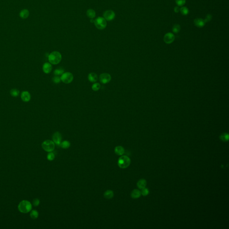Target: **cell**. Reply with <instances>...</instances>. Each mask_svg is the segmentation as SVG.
I'll return each mask as SVG.
<instances>
[{
  "mask_svg": "<svg viewBox=\"0 0 229 229\" xmlns=\"http://www.w3.org/2000/svg\"><path fill=\"white\" fill-rule=\"evenodd\" d=\"M32 208V204L27 200H23L21 201L18 205L19 211L23 213H26L31 211Z\"/></svg>",
  "mask_w": 229,
  "mask_h": 229,
  "instance_id": "obj_1",
  "label": "cell"
},
{
  "mask_svg": "<svg viewBox=\"0 0 229 229\" xmlns=\"http://www.w3.org/2000/svg\"><path fill=\"white\" fill-rule=\"evenodd\" d=\"M49 63L52 65H57L60 63L62 59V56L60 53L57 51L51 52L48 56Z\"/></svg>",
  "mask_w": 229,
  "mask_h": 229,
  "instance_id": "obj_2",
  "label": "cell"
},
{
  "mask_svg": "<svg viewBox=\"0 0 229 229\" xmlns=\"http://www.w3.org/2000/svg\"><path fill=\"white\" fill-rule=\"evenodd\" d=\"M118 165L122 169H125L128 167L130 163L131 159L126 155H122L118 160Z\"/></svg>",
  "mask_w": 229,
  "mask_h": 229,
  "instance_id": "obj_3",
  "label": "cell"
},
{
  "mask_svg": "<svg viewBox=\"0 0 229 229\" xmlns=\"http://www.w3.org/2000/svg\"><path fill=\"white\" fill-rule=\"evenodd\" d=\"M42 147L46 152H51L54 150L55 144L52 140H47L43 142L42 144Z\"/></svg>",
  "mask_w": 229,
  "mask_h": 229,
  "instance_id": "obj_4",
  "label": "cell"
},
{
  "mask_svg": "<svg viewBox=\"0 0 229 229\" xmlns=\"http://www.w3.org/2000/svg\"><path fill=\"white\" fill-rule=\"evenodd\" d=\"M60 79L62 82L65 84L71 83L74 80V76L70 72L64 73L60 77Z\"/></svg>",
  "mask_w": 229,
  "mask_h": 229,
  "instance_id": "obj_5",
  "label": "cell"
},
{
  "mask_svg": "<svg viewBox=\"0 0 229 229\" xmlns=\"http://www.w3.org/2000/svg\"><path fill=\"white\" fill-rule=\"evenodd\" d=\"M95 23L97 28L100 30L105 28L106 26V19L103 17H98L97 19L95 20Z\"/></svg>",
  "mask_w": 229,
  "mask_h": 229,
  "instance_id": "obj_6",
  "label": "cell"
},
{
  "mask_svg": "<svg viewBox=\"0 0 229 229\" xmlns=\"http://www.w3.org/2000/svg\"><path fill=\"white\" fill-rule=\"evenodd\" d=\"M112 79V77L110 74L107 73H103L99 76V80L103 84H107L109 83Z\"/></svg>",
  "mask_w": 229,
  "mask_h": 229,
  "instance_id": "obj_7",
  "label": "cell"
},
{
  "mask_svg": "<svg viewBox=\"0 0 229 229\" xmlns=\"http://www.w3.org/2000/svg\"><path fill=\"white\" fill-rule=\"evenodd\" d=\"M21 98L23 102L27 103L31 99V95L29 92L24 90L21 94Z\"/></svg>",
  "mask_w": 229,
  "mask_h": 229,
  "instance_id": "obj_8",
  "label": "cell"
},
{
  "mask_svg": "<svg viewBox=\"0 0 229 229\" xmlns=\"http://www.w3.org/2000/svg\"><path fill=\"white\" fill-rule=\"evenodd\" d=\"M62 139L61 135L59 132H55L52 136V140L55 144L58 146H60Z\"/></svg>",
  "mask_w": 229,
  "mask_h": 229,
  "instance_id": "obj_9",
  "label": "cell"
},
{
  "mask_svg": "<svg viewBox=\"0 0 229 229\" xmlns=\"http://www.w3.org/2000/svg\"><path fill=\"white\" fill-rule=\"evenodd\" d=\"M174 35L172 33H167L164 35V41L167 44H170L175 40Z\"/></svg>",
  "mask_w": 229,
  "mask_h": 229,
  "instance_id": "obj_10",
  "label": "cell"
},
{
  "mask_svg": "<svg viewBox=\"0 0 229 229\" xmlns=\"http://www.w3.org/2000/svg\"><path fill=\"white\" fill-rule=\"evenodd\" d=\"M104 17L106 20L111 21L115 17L114 12L112 10H107L104 13Z\"/></svg>",
  "mask_w": 229,
  "mask_h": 229,
  "instance_id": "obj_11",
  "label": "cell"
},
{
  "mask_svg": "<svg viewBox=\"0 0 229 229\" xmlns=\"http://www.w3.org/2000/svg\"><path fill=\"white\" fill-rule=\"evenodd\" d=\"M52 65L51 63L49 62H46L44 63L43 65V72L46 74H49L52 71Z\"/></svg>",
  "mask_w": 229,
  "mask_h": 229,
  "instance_id": "obj_12",
  "label": "cell"
},
{
  "mask_svg": "<svg viewBox=\"0 0 229 229\" xmlns=\"http://www.w3.org/2000/svg\"><path fill=\"white\" fill-rule=\"evenodd\" d=\"M194 23L195 26L199 28L203 27L205 25V22L204 20L200 18H198L195 19L194 21Z\"/></svg>",
  "mask_w": 229,
  "mask_h": 229,
  "instance_id": "obj_13",
  "label": "cell"
},
{
  "mask_svg": "<svg viewBox=\"0 0 229 229\" xmlns=\"http://www.w3.org/2000/svg\"><path fill=\"white\" fill-rule=\"evenodd\" d=\"M30 15V12L27 9H23L19 13V16L22 18L25 19L27 18Z\"/></svg>",
  "mask_w": 229,
  "mask_h": 229,
  "instance_id": "obj_14",
  "label": "cell"
},
{
  "mask_svg": "<svg viewBox=\"0 0 229 229\" xmlns=\"http://www.w3.org/2000/svg\"><path fill=\"white\" fill-rule=\"evenodd\" d=\"M88 79L90 82L94 83L97 81L98 77L97 75L95 73H91L88 75Z\"/></svg>",
  "mask_w": 229,
  "mask_h": 229,
  "instance_id": "obj_15",
  "label": "cell"
},
{
  "mask_svg": "<svg viewBox=\"0 0 229 229\" xmlns=\"http://www.w3.org/2000/svg\"><path fill=\"white\" fill-rule=\"evenodd\" d=\"M141 195V192L138 189H134L131 193V196L133 199H138L140 197Z\"/></svg>",
  "mask_w": 229,
  "mask_h": 229,
  "instance_id": "obj_16",
  "label": "cell"
},
{
  "mask_svg": "<svg viewBox=\"0 0 229 229\" xmlns=\"http://www.w3.org/2000/svg\"><path fill=\"white\" fill-rule=\"evenodd\" d=\"M114 150L115 153L120 156L123 155L124 153V149L122 146H116Z\"/></svg>",
  "mask_w": 229,
  "mask_h": 229,
  "instance_id": "obj_17",
  "label": "cell"
},
{
  "mask_svg": "<svg viewBox=\"0 0 229 229\" xmlns=\"http://www.w3.org/2000/svg\"><path fill=\"white\" fill-rule=\"evenodd\" d=\"M147 185V182L145 179H141L137 183V186L139 189H142L146 188Z\"/></svg>",
  "mask_w": 229,
  "mask_h": 229,
  "instance_id": "obj_18",
  "label": "cell"
},
{
  "mask_svg": "<svg viewBox=\"0 0 229 229\" xmlns=\"http://www.w3.org/2000/svg\"><path fill=\"white\" fill-rule=\"evenodd\" d=\"M104 197L107 199H110L114 196V192L111 190H107L104 193Z\"/></svg>",
  "mask_w": 229,
  "mask_h": 229,
  "instance_id": "obj_19",
  "label": "cell"
},
{
  "mask_svg": "<svg viewBox=\"0 0 229 229\" xmlns=\"http://www.w3.org/2000/svg\"><path fill=\"white\" fill-rule=\"evenodd\" d=\"M20 91L17 89H12L10 91V95L13 97H17L19 96Z\"/></svg>",
  "mask_w": 229,
  "mask_h": 229,
  "instance_id": "obj_20",
  "label": "cell"
},
{
  "mask_svg": "<svg viewBox=\"0 0 229 229\" xmlns=\"http://www.w3.org/2000/svg\"><path fill=\"white\" fill-rule=\"evenodd\" d=\"M220 139L224 142H226L229 140V134L226 133H224L220 136Z\"/></svg>",
  "mask_w": 229,
  "mask_h": 229,
  "instance_id": "obj_21",
  "label": "cell"
},
{
  "mask_svg": "<svg viewBox=\"0 0 229 229\" xmlns=\"http://www.w3.org/2000/svg\"><path fill=\"white\" fill-rule=\"evenodd\" d=\"M60 146L63 149H68L70 146V143L69 141L64 140L62 142H61Z\"/></svg>",
  "mask_w": 229,
  "mask_h": 229,
  "instance_id": "obj_22",
  "label": "cell"
},
{
  "mask_svg": "<svg viewBox=\"0 0 229 229\" xmlns=\"http://www.w3.org/2000/svg\"><path fill=\"white\" fill-rule=\"evenodd\" d=\"M30 216L33 219H36L39 217V213L36 210H31L30 213Z\"/></svg>",
  "mask_w": 229,
  "mask_h": 229,
  "instance_id": "obj_23",
  "label": "cell"
},
{
  "mask_svg": "<svg viewBox=\"0 0 229 229\" xmlns=\"http://www.w3.org/2000/svg\"><path fill=\"white\" fill-rule=\"evenodd\" d=\"M87 16L90 18H93L95 16V12L92 9H90L87 12Z\"/></svg>",
  "mask_w": 229,
  "mask_h": 229,
  "instance_id": "obj_24",
  "label": "cell"
},
{
  "mask_svg": "<svg viewBox=\"0 0 229 229\" xmlns=\"http://www.w3.org/2000/svg\"><path fill=\"white\" fill-rule=\"evenodd\" d=\"M180 26L179 24H175L174 26H173L172 28V31L175 34H177L178 32H179L180 30Z\"/></svg>",
  "mask_w": 229,
  "mask_h": 229,
  "instance_id": "obj_25",
  "label": "cell"
},
{
  "mask_svg": "<svg viewBox=\"0 0 229 229\" xmlns=\"http://www.w3.org/2000/svg\"><path fill=\"white\" fill-rule=\"evenodd\" d=\"M64 73V70L63 69L58 68L55 70L54 71V74L56 76H58V75L62 74Z\"/></svg>",
  "mask_w": 229,
  "mask_h": 229,
  "instance_id": "obj_26",
  "label": "cell"
},
{
  "mask_svg": "<svg viewBox=\"0 0 229 229\" xmlns=\"http://www.w3.org/2000/svg\"><path fill=\"white\" fill-rule=\"evenodd\" d=\"M181 13L183 15H187L189 13V10L186 7H182L180 9Z\"/></svg>",
  "mask_w": 229,
  "mask_h": 229,
  "instance_id": "obj_27",
  "label": "cell"
},
{
  "mask_svg": "<svg viewBox=\"0 0 229 229\" xmlns=\"http://www.w3.org/2000/svg\"><path fill=\"white\" fill-rule=\"evenodd\" d=\"M101 86L98 83H95L92 86V89L95 91H97L100 89Z\"/></svg>",
  "mask_w": 229,
  "mask_h": 229,
  "instance_id": "obj_28",
  "label": "cell"
},
{
  "mask_svg": "<svg viewBox=\"0 0 229 229\" xmlns=\"http://www.w3.org/2000/svg\"><path fill=\"white\" fill-rule=\"evenodd\" d=\"M140 192H141V195L143 196H144L148 195L149 194V189L147 188H145L143 189H141V191Z\"/></svg>",
  "mask_w": 229,
  "mask_h": 229,
  "instance_id": "obj_29",
  "label": "cell"
},
{
  "mask_svg": "<svg viewBox=\"0 0 229 229\" xmlns=\"http://www.w3.org/2000/svg\"><path fill=\"white\" fill-rule=\"evenodd\" d=\"M55 155L54 154L51 152H49V154L47 155V159L48 160L50 161H53L55 159Z\"/></svg>",
  "mask_w": 229,
  "mask_h": 229,
  "instance_id": "obj_30",
  "label": "cell"
},
{
  "mask_svg": "<svg viewBox=\"0 0 229 229\" xmlns=\"http://www.w3.org/2000/svg\"><path fill=\"white\" fill-rule=\"evenodd\" d=\"M175 2L179 6H182L185 4L186 0H175Z\"/></svg>",
  "mask_w": 229,
  "mask_h": 229,
  "instance_id": "obj_31",
  "label": "cell"
},
{
  "mask_svg": "<svg viewBox=\"0 0 229 229\" xmlns=\"http://www.w3.org/2000/svg\"><path fill=\"white\" fill-rule=\"evenodd\" d=\"M52 81H53V82L56 83V84H58V83H60V82H61L60 77H59L57 76H55L54 77L52 78Z\"/></svg>",
  "mask_w": 229,
  "mask_h": 229,
  "instance_id": "obj_32",
  "label": "cell"
},
{
  "mask_svg": "<svg viewBox=\"0 0 229 229\" xmlns=\"http://www.w3.org/2000/svg\"><path fill=\"white\" fill-rule=\"evenodd\" d=\"M40 200L37 198H35L33 200L32 202V204L34 206H38L40 204Z\"/></svg>",
  "mask_w": 229,
  "mask_h": 229,
  "instance_id": "obj_33",
  "label": "cell"
},
{
  "mask_svg": "<svg viewBox=\"0 0 229 229\" xmlns=\"http://www.w3.org/2000/svg\"><path fill=\"white\" fill-rule=\"evenodd\" d=\"M212 15H211L210 14H207V16H206L205 18V19L204 20V21L205 23H207V22H209L210 20L212 19Z\"/></svg>",
  "mask_w": 229,
  "mask_h": 229,
  "instance_id": "obj_34",
  "label": "cell"
},
{
  "mask_svg": "<svg viewBox=\"0 0 229 229\" xmlns=\"http://www.w3.org/2000/svg\"><path fill=\"white\" fill-rule=\"evenodd\" d=\"M180 11V9L179 7H178V6L175 7V8H174V11L175 13H178Z\"/></svg>",
  "mask_w": 229,
  "mask_h": 229,
  "instance_id": "obj_35",
  "label": "cell"
}]
</instances>
